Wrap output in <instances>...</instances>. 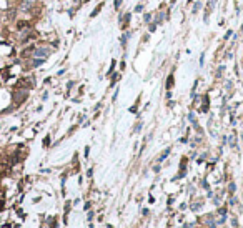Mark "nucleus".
<instances>
[{"instance_id": "nucleus-1", "label": "nucleus", "mask_w": 243, "mask_h": 228, "mask_svg": "<svg viewBox=\"0 0 243 228\" xmlns=\"http://www.w3.org/2000/svg\"><path fill=\"white\" fill-rule=\"evenodd\" d=\"M27 98V92L23 90V92H15V93H13V100L17 102V103H20V102H23Z\"/></svg>"}, {"instance_id": "nucleus-2", "label": "nucleus", "mask_w": 243, "mask_h": 228, "mask_svg": "<svg viewBox=\"0 0 243 228\" xmlns=\"http://www.w3.org/2000/svg\"><path fill=\"white\" fill-rule=\"evenodd\" d=\"M35 55L38 57V59H40V57L42 59H47V57L50 55V50H48V48H38V50L35 52Z\"/></svg>"}, {"instance_id": "nucleus-3", "label": "nucleus", "mask_w": 243, "mask_h": 228, "mask_svg": "<svg viewBox=\"0 0 243 228\" xmlns=\"http://www.w3.org/2000/svg\"><path fill=\"white\" fill-rule=\"evenodd\" d=\"M172 85H173V75H170L167 80V88H172Z\"/></svg>"}, {"instance_id": "nucleus-4", "label": "nucleus", "mask_w": 243, "mask_h": 228, "mask_svg": "<svg viewBox=\"0 0 243 228\" xmlns=\"http://www.w3.org/2000/svg\"><path fill=\"white\" fill-rule=\"evenodd\" d=\"M168 153H170V148H167V150H165V152H163V155H162V157H160V162L167 158V155H168Z\"/></svg>"}, {"instance_id": "nucleus-5", "label": "nucleus", "mask_w": 243, "mask_h": 228, "mask_svg": "<svg viewBox=\"0 0 243 228\" xmlns=\"http://www.w3.org/2000/svg\"><path fill=\"white\" fill-rule=\"evenodd\" d=\"M198 10H200V2H197V3H195V7H193V13H197Z\"/></svg>"}, {"instance_id": "nucleus-6", "label": "nucleus", "mask_w": 243, "mask_h": 228, "mask_svg": "<svg viewBox=\"0 0 243 228\" xmlns=\"http://www.w3.org/2000/svg\"><path fill=\"white\" fill-rule=\"evenodd\" d=\"M102 7H103V5H102V3H100V5H98V7H97V10H95V12H92V17H95V15H97V13H98V12H100V8H102Z\"/></svg>"}, {"instance_id": "nucleus-7", "label": "nucleus", "mask_w": 243, "mask_h": 228, "mask_svg": "<svg viewBox=\"0 0 243 228\" xmlns=\"http://www.w3.org/2000/svg\"><path fill=\"white\" fill-rule=\"evenodd\" d=\"M123 22H125V23H123V25H127V23L130 22V13H127V15H125V17H123Z\"/></svg>"}, {"instance_id": "nucleus-8", "label": "nucleus", "mask_w": 243, "mask_h": 228, "mask_svg": "<svg viewBox=\"0 0 243 228\" xmlns=\"http://www.w3.org/2000/svg\"><path fill=\"white\" fill-rule=\"evenodd\" d=\"M142 8H143V5H137L135 7V12H142Z\"/></svg>"}, {"instance_id": "nucleus-9", "label": "nucleus", "mask_w": 243, "mask_h": 228, "mask_svg": "<svg viewBox=\"0 0 243 228\" xmlns=\"http://www.w3.org/2000/svg\"><path fill=\"white\" fill-rule=\"evenodd\" d=\"M120 3H122V0H115V8H118Z\"/></svg>"}, {"instance_id": "nucleus-10", "label": "nucleus", "mask_w": 243, "mask_h": 228, "mask_svg": "<svg viewBox=\"0 0 243 228\" xmlns=\"http://www.w3.org/2000/svg\"><path fill=\"white\" fill-rule=\"evenodd\" d=\"M155 23H157V22H155ZM155 23H152V25H150V32H153L155 28H157V25H155Z\"/></svg>"}, {"instance_id": "nucleus-11", "label": "nucleus", "mask_w": 243, "mask_h": 228, "mask_svg": "<svg viewBox=\"0 0 243 228\" xmlns=\"http://www.w3.org/2000/svg\"><path fill=\"white\" fill-rule=\"evenodd\" d=\"M230 192H235V183H230Z\"/></svg>"}, {"instance_id": "nucleus-12", "label": "nucleus", "mask_w": 243, "mask_h": 228, "mask_svg": "<svg viewBox=\"0 0 243 228\" xmlns=\"http://www.w3.org/2000/svg\"><path fill=\"white\" fill-rule=\"evenodd\" d=\"M2 208H3V200H0V211H2Z\"/></svg>"}, {"instance_id": "nucleus-13", "label": "nucleus", "mask_w": 243, "mask_h": 228, "mask_svg": "<svg viewBox=\"0 0 243 228\" xmlns=\"http://www.w3.org/2000/svg\"><path fill=\"white\" fill-rule=\"evenodd\" d=\"M2 228H12V226H10V225H3Z\"/></svg>"}, {"instance_id": "nucleus-14", "label": "nucleus", "mask_w": 243, "mask_h": 228, "mask_svg": "<svg viewBox=\"0 0 243 228\" xmlns=\"http://www.w3.org/2000/svg\"><path fill=\"white\" fill-rule=\"evenodd\" d=\"M241 33H243V27H241Z\"/></svg>"}]
</instances>
